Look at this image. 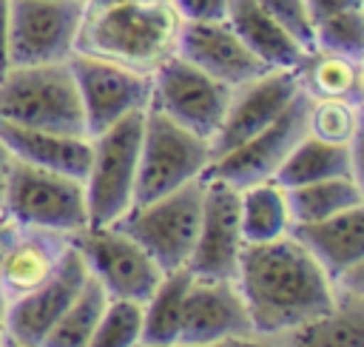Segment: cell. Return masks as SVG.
<instances>
[{
  "mask_svg": "<svg viewBox=\"0 0 364 347\" xmlns=\"http://www.w3.org/2000/svg\"><path fill=\"white\" fill-rule=\"evenodd\" d=\"M0 119L23 128L88 137L68 60L11 65L0 77Z\"/></svg>",
  "mask_w": 364,
  "mask_h": 347,
  "instance_id": "obj_3",
  "label": "cell"
},
{
  "mask_svg": "<svg viewBox=\"0 0 364 347\" xmlns=\"http://www.w3.org/2000/svg\"><path fill=\"white\" fill-rule=\"evenodd\" d=\"M307 102L310 97L299 91L296 100L267 128L225 151L222 156H213L202 179H219L236 191L273 179L287 154L293 151V145L307 134Z\"/></svg>",
  "mask_w": 364,
  "mask_h": 347,
  "instance_id": "obj_10",
  "label": "cell"
},
{
  "mask_svg": "<svg viewBox=\"0 0 364 347\" xmlns=\"http://www.w3.org/2000/svg\"><path fill=\"white\" fill-rule=\"evenodd\" d=\"M14 230H17V225H14V222L0 210V242H3V239H9Z\"/></svg>",
  "mask_w": 364,
  "mask_h": 347,
  "instance_id": "obj_38",
  "label": "cell"
},
{
  "mask_svg": "<svg viewBox=\"0 0 364 347\" xmlns=\"http://www.w3.org/2000/svg\"><path fill=\"white\" fill-rule=\"evenodd\" d=\"M336 176H355L358 174V145H333L324 139H316L304 134L282 168L276 171V182L282 188H296L307 182H321V179H336Z\"/></svg>",
  "mask_w": 364,
  "mask_h": 347,
  "instance_id": "obj_23",
  "label": "cell"
},
{
  "mask_svg": "<svg viewBox=\"0 0 364 347\" xmlns=\"http://www.w3.org/2000/svg\"><path fill=\"white\" fill-rule=\"evenodd\" d=\"M105 304H108V293L88 276L77 299L63 310V316L54 321V327L48 330L40 347H88Z\"/></svg>",
  "mask_w": 364,
  "mask_h": 347,
  "instance_id": "obj_28",
  "label": "cell"
},
{
  "mask_svg": "<svg viewBox=\"0 0 364 347\" xmlns=\"http://www.w3.org/2000/svg\"><path fill=\"white\" fill-rule=\"evenodd\" d=\"M267 14H273L304 51H313V20L304 0H256Z\"/></svg>",
  "mask_w": 364,
  "mask_h": 347,
  "instance_id": "obj_32",
  "label": "cell"
},
{
  "mask_svg": "<svg viewBox=\"0 0 364 347\" xmlns=\"http://www.w3.org/2000/svg\"><path fill=\"white\" fill-rule=\"evenodd\" d=\"M9 168H11V154L6 151V145H3V139H0V210H3V191H6Z\"/></svg>",
  "mask_w": 364,
  "mask_h": 347,
  "instance_id": "obj_37",
  "label": "cell"
},
{
  "mask_svg": "<svg viewBox=\"0 0 364 347\" xmlns=\"http://www.w3.org/2000/svg\"><path fill=\"white\" fill-rule=\"evenodd\" d=\"M88 282V267L77 247L68 242V250L60 267L34 290L6 301V336L26 344L40 347L63 310L77 299L82 284Z\"/></svg>",
  "mask_w": 364,
  "mask_h": 347,
  "instance_id": "obj_15",
  "label": "cell"
},
{
  "mask_svg": "<svg viewBox=\"0 0 364 347\" xmlns=\"http://www.w3.org/2000/svg\"><path fill=\"white\" fill-rule=\"evenodd\" d=\"M173 54L188 60L191 65H196L199 71H205L208 77H213V80H219L230 88L270 71L236 37V31L228 26V20L182 23Z\"/></svg>",
  "mask_w": 364,
  "mask_h": 347,
  "instance_id": "obj_18",
  "label": "cell"
},
{
  "mask_svg": "<svg viewBox=\"0 0 364 347\" xmlns=\"http://www.w3.org/2000/svg\"><path fill=\"white\" fill-rule=\"evenodd\" d=\"M11 236H14V233H11ZM11 236H9V239H11ZM9 239H3V242H0V267H3V253H6V245H9Z\"/></svg>",
  "mask_w": 364,
  "mask_h": 347,
  "instance_id": "obj_41",
  "label": "cell"
},
{
  "mask_svg": "<svg viewBox=\"0 0 364 347\" xmlns=\"http://www.w3.org/2000/svg\"><path fill=\"white\" fill-rule=\"evenodd\" d=\"M0 139L11 154V159H20L34 168L57 171L74 179H85V171L91 162V137L23 128L0 119Z\"/></svg>",
  "mask_w": 364,
  "mask_h": 347,
  "instance_id": "obj_20",
  "label": "cell"
},
{
  "mask_svg": "<svg viewBox=\"0 0 364 347\" xmlns=\"http://www.w3.org/2000/svg\"><path fill=\"white\" fill-rule=\"evenodd\" d=\"M301 91L313 100L318 97H338L361 102L364 94V60L330 54V51H310L299 65Z\"/></svg>",
  "mask_w": 364,
  "mask_h": 347,
  "instance_id": "obj_26",
  "label": "cell"
},
{
  "mask_svg": "<svg viewBox=\"0 0 364 347\" xmlns=\"http://www.w3.org/2000/svg\"><path fill=\"white\" fill-rule=\"evenodd\" d=\"M233 282L256 336H279L327 313L336 301L333 279L290 233L245 245Z\"/></svg>",
  "mask_w": 364,
  "mask_h": 347,
  "instance_id": "obj_1",
  "label": "cell"
},
{
  "mask_svg": "<svg viewBox=\"0 0 364 347\" xmlns=\"http://www.w3.org/2000/svg\"><path fill=\"white\" fill-rule=\"evenodd\" d=\"M310 20H321L327 14H338V11H353V9H364V0H304Z\"/></svg>",
  "mask_w": 364,
  "mask_h": 347,
  "instance_id": "obj_34",
  "label": "cell"
},
{
  "mask_svg": "<svg viewBox=\"0 0 364 347\" xmlns=\"http://www.w3.org/2000/svg\"><path fill=\"white\" fill-rule=\"evenodd\" d=\"M171 347H276L270 336H242V338H222V341H208V344H171Z\"/></svg>",
  "mask_w": 364,
  "mask_h": 347,
  "instance_id": "obj_35",
  "label": "cell"
},
{
  "mask_svg": "<svg viewBox=\"0 0 364 347\" xmlns=\"http://www.w3.org/2000/svg\"><path fill=\"white\" fill-rule=\"evenodd\" d=\"M82 0H9L11 65L65 63L74 54Z\"/></svg>",
  "mask_w": 364,
  "mask_h": 347,
  "instance_id": "obj_12",
  "label": "cell"
},
{
  "mask_svg": "<svg viewBox=\"0 0 364 347\" xmlns=\"http://www.w3.org/2000/svg\"><path fill=\"white\" fill-rule=\"evenodd\" d=\"M307 134L333 145H358L361 139V102L318 97L307 102Z\"/></svg>",
  "mask_w": 364,
  "mask_h": 347,
  "instance_id": "obj_29",
  "label": "cell"
},
{
  "mask_svg": "<svg viewBox=\"0 0 364 347\" xmlns=\"http://www.w3.org/2000/svg\"><path fill=\"white\" fill-rule=\"evenodd\" d=\"M3 338H6V296L0 293V347H3Z\"/></svg>",
  "mask_w": 364,
  "mask_h": 347,
  "instance_id": "obj_39",
  "label": "cell"
},
{
  "mask_svg": "<svg viewBox=\"0 0 364 347\" xmlns=\"http://www.w3.org/2000/svg\"><path fill=\"white\" fill-rule=\"evenodd\" d=\"M239 225L245 245L273 242L279 236H287L293 228L290 208H287V191L276 182H256L250 188L239 191Z\"/></svg>",
  "mask_w": 364,
  "mask_h": 347,
  "instance_id": "obj_24",
  "label": "cell"
},
{
  "mask_svg": "<svg viewBox=\"0 0 364 347\" xmlns=\"http://www.w3.org/2000/svg\"><path fill=\"white\" fill-rule=\"evenodd\" d=\"M210 142L176 125L156 108H145L142 139H139V165L134 185V205L154 202L193 179H202L210 165Z\"/></svg>",
  "mask_w": 364,
  "mask_h": 347,
  "instance_id": "obj_5",
  "label": "cell"
},
{
  "mask_svg": "<svg viewBox=\"0 0 364 347\" xmlns=\"http://www.w3.org/2000/svg\"><path fill=\"white\" fill-rule=\"evenodd\" d=\"M182 20L171 0L85 3L74 51L151 74L176 51Z\"/></svg>",
  "mask_w": 364,
  "mask_h": 347,
  "instance_id": "obj_2",
  "label": "cell"
},
{
  "mask_svg": "<svg viewBox=\"0 0 364 347\" xmlns=\"http://www.w3.org/2000/svg\"><path fill=\"white\" fill-rule=\"evenodd\" d=\"M333 293L327 313L270 336L276 347H364V262L336 276Z\"/></svg>",
  "mask_w": 364,
  "mask_h": 347,
  "instance_id": "obj_17",
  "label": "cell"
},
{
  "mask_svg": "<svg viewBox=\"0 0 364 347\" xmlns=\"http://www.w3.org/2000/svg\"><path fill=\"white\" fill-rule=\"evenodd\" d=\"M253 336L245 299L233 279H191L176 344H208Z\"/></svg>",
  "mask_w": 364,
  "mask_h": 347,
  "instance_id": "obj_16",
  "label": "cell"
},
{
  "mask_svg": "<svg viewBox=\"0 0 364 347\" xmlns=\"http://www.w3.org/2000/svg\"><path fill=\"white\" fill-rule=\"evenodd\" d=\"M202 191L205 182L193 179L154 202L131 208L125 216L114 222V228L128 233L159 265L162 273L179 270L188 265V256L196 242L199 216H202Z\"/></svg>",
  "mask_w": 364,
  "mask_h": 347,
  "instance_id": "obj_7",
  "label": "cell"
},
{
  "mask_svg": "<svg viewBox=\"0 0 364 347\" xmlns=\"http://www.w3.org/2000/svg\"><path fill=\"white\" fill-rule=\"evenodd\" d=\"M202 216L188 270L193 279H236L245 247L239 225V191L219 179H202Z\"/></svg>",
  "mask_w": 364,
  "mask_h": 347,
  "instance_id": "obj_13",
  "label": "cell"
},
{
  "mask_svg": "<svg viewBox=\"0 0 364 347\" xmlns=\"http://www.w3.org/2000/svg\"><path fill=\"white\" fill-rule=\"evenodd\" d=\"M11 68L9 57V0H0V77Z\"/></svg>",
  "mask_w": 364,
  "mask_h": 347,
  "instance_id": "obj_36",
  "label": "cell"
},
{
  "mask_svg": "<svg viewBox=\"0 0 364 347\" xmlns=\"http://www.w3.org/2000/svg\"><path fill=\"white\" fill-rule=\"evenodd\" d=\"M68 250V236L34 228H17L6 245L3 267H0V293L17 299L34 287H40L63 262Z\"/></svg>",
  "mask_w": 364,
  "mask_h": 347,
  "instance_id": "obj_19",
  "label": "cell"
},
{
  "mask_svg": "<svg viewBox=\"0 0 364 347\" xmlns=\"http://www.w3.org/2000/svg\"><path fill=\"white\" fill-rule=\"evenodd\" d=\"M3 213L17 228L71 236L88 225L85 185L82 179L11 159L3 191Z\"/></svg>",
  "mask_w": 364,
  "mask_h": 347,
  "instance_id": "obj_4",
  "label": "cell"
},
{
  "mask_svg": "<svg viewBox=\"0 0 364 347\" xmlns=\"http://www.w3.org/2000/svg\"><path fill=\"white\" fill-rule=\"evenodd\" d=\"M284 191H287V208H290L293 225L318 222V219L364 205L361 179L355 176H336V179L307 182V185H296Z\"/></svg>",
  "mask_w": 364,
  "mask_h": 347,
  "instance_id": "obj_27",
  "label": "cell"
},
{
  "mask_svg": "<svg viewBox=\"0 0 364 347\" xmlns=\"http://www.w3.org/2000/svg\"><path fill=\"white\" fill-rule=\"evenodd\" d=\"M230 91V85L208 77L176 54L151 71V108L208 142L225 117Z\"/></svg>",
  "mask_w": 364,
  "mask_h": 347,
  "instance_id": "obj_9",
  "label": "cell"
},
{
  "mask_svg": "<svg viewBox=\"0 0 364 347\" xmlns=\"http://www.w3.org/2000/svg\"><path fill=\"white\" fill-rule=\"evenodd\" d=\"M3 347H26V344H20V341H14V338L6 336V338H3Z\"/></svg>",
  "mask_w": 364,
  "mask_h": 347,
  "instance_id": "obj_40",
  "label": "cell"
},
{
  "mask_svg": "<svg viewBox=\"0 0 364 347\" xmlns=\"http://www.w3.org/2000/svg\"><path fill=\"white\" fill-rule=\"evenodd\" d=\"M301 91L299 71L270 68L230 91L225 117L210 137V156H222L239 142L250 139L262 128H267Z\"/></svg>",
  "mask_w": 364,
  "mask_h": 347,
  "instance_id": "obj_14",
  "label": "cell"
},
{
  "mask_svg": "<svg viewBox=\"0 0 364 347\" xmlns=\"http://www.w3.org/2000/svg\"><path fill=\"white\" fill-rule=\"evenodd\" d=\"M228 26L236 31V37L253 51L256 60H262L267 68L279 71H299L304 51L299 40L273 17L267 14L256 0H230L228 3Z\"/></svg>",
  "mask_w": 364,
  "mask_h": 347,
  "instance_id": "obj_22",
  "label": "cell"
},
{
  "mask_svg": "<svg viewBox=\"0 0 364 347\" xmlns=\"http://www.w3.org/2000/svg\"><path fill=\"white\" fill-rule=\"evenodd\" d=\"M145 111L128 114L111 128L91 137V162L85 171L88 225H114L134 205L139 139Z\"/></svg>",
  "mask_w": 364,
  "mask_h": 347,
  "instance_id": "obj_6",
  "label": "cell"
},
{
  "mask_svg": "<svg viewBox=\"0 0 364 347\" xmlns=\"http://www.w3.org/2000/svg\"><path fill=\"white\" fill-rule=\"evenodd\" d=\"M191 270L179 267L159 279L154 293L142 301V344L139 347H171L176 344L185 293L191 287Z\"/></svg>",
  "mask_w": 364,
  "mask_h": 347,
  "instance_id": "obj_25",
  "label": "cell"
},
{
  "mask_svg": "<svg viewBox=\"0 0 364 347\" xmlns=\"http://www.w3.org/2000/svg\"><path fill=\"white\" fill-rule=\"evenodd\" d=\"M290 236L324 267L330 279L364 262V205L336 216L293 225Z\"/></svg>",
  "mask_w": 364,
  "mask_h": 347,
  "instance_id": "obj_21",
  "label": "cell"
},
{
  "mask_svg": "<svg viewBox=\"0 0 364 347\" xmlns=\"http://www.w3.org/2000/svg\"><path fill=\"white\" fill-rule=\"evenodd\" d=\"M230 0H171L182 23H210L228 17Z\"/></svg>",
  "mask_w": 364,
  "mask_h": 347,
  "instance_id": "obj_33",
  "label": "cell"
},
{
  "mask_svg": "<svg viewBox=\"0 0 364 347\" xmlns=\"http://www.w3.org/2000/svg\"><path fill=\"white\" fill-rule=\"evenodd\" d=\"M68 242L77 247L88 276L108 293V299L145 301L165 276L159 265L114 225H85L71 233Z\"/></svg>",
  "mask_w": 364,
  "mask_h": 347,
  "instance_id": "obj_8",
  "label": "cell"
},
{
  "mask_svg": "<svg viewBox=\"0 0 364 347\" xmlns=\"http://www.w3.org/2000/svg\"><path fill=\"white\" fill-rule=\"evenodd\" d=\"M313 51L364 60V9L327 14L313 23Z\"/></svg>",
  "mask_w": 364,
  "mask_h": 347,
  "instance_id": "obj_30",
  "label": "cell"
},
{
  "mask_svg": "<svg viewBox=\"0 0 364 347\" xmlns=\"http://www.w3.org/2000/svg\"><path fill=\"white\" fill-rule=\"evenodd\" d=\"M68 68L77 82L88 137L151 105V74L145 71H134L77 51L68 57Z\"/></svg>",
  "mask_w": 364,
  "mask_h": 347,
  "instance_id": "obj_11",
  "label": "cell"
},
{
  "mask_svg": "<svg viewBox=\"0 0 364 347\" xmlns=\"http://www.w3.org/2000/svg\"><path fill=\"white\" fill-rule=\"evenodd\" d=\"M142 344V301L108 299L88 347H139Z\"/></svg>",
  "mask_w": 364,
  "mask_h": 347,
  "instance_id": "obj_31",
  "label": "cell"
}]
</instances>
